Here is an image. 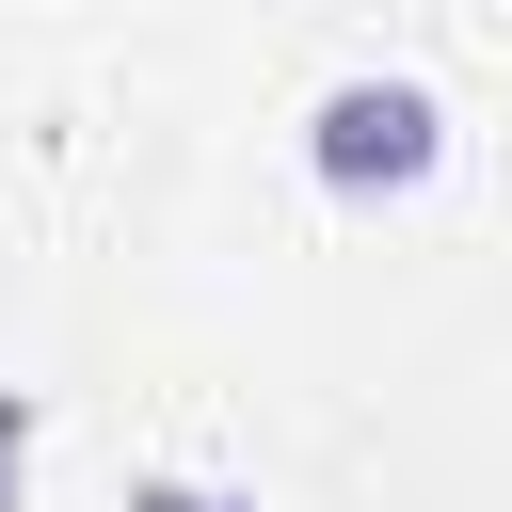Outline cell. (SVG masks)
<instances>
[{"label": "cell", "mask_w": 512, "mask_h": 512, "mask_svg": "<svg viewBox=\"0 0 512 512\" xmlns=\"http://www.w3.org/2000/svg\"><path fill=\"white\" fill-rule=\"evenodd\" d=\"M304 160H320V192H416L432 160H448V112H432V80H336L320 96V128H304Z\"/></svg>", "instance_id": "cell-1"}, {"label": "cell", "mask_w": 512, "mask_h": 512, "mask_svg": "<svg viewBox=\"0 0 512 512\" xmlns=\"http://www.w3.org/2000/svg\"><path fill=\"white\" fill-rule=\"evenodd\" d=\"M128 512H256V496H224V480H144Z\"/></svg>", "instance_id": "cell-2"}, {"label": "cell", "mask_w": 512, "mask_h": 512, "mask_svg": "<svg viewBox=\"0 0 512 512\" xmlns=\"http://www.w3.org/2000/svg\"><path fill=\"white\" fill-rule=\"evenodd\" d=\"M16 480H32V400L0 384V512H16Z\"/></svg>", "instance_id": "cell-3"}]
</instances>
